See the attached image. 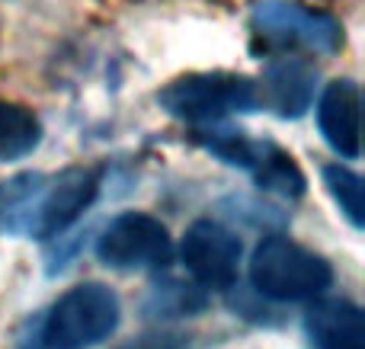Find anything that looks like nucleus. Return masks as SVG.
<instances>
[{"instance_id":"nucleus-10","label":"nucleus","mask_w":365,"mask_h":349,"mask_svg":"<svg viewBox=\"0 0 365 349\" xmlns=\"http://www.w3.org/2000/svg\"><path fill=\"white\" fill-rule=\"evenodd\" d=\"M314 349H365L362 308L349 298H317L304 314Z\"/></svg>"},{"instance_id":"nucleus-11","label":"nucleus","mask_w":365,"mask_h":349,"mask_svg":"<svg viewBox=\"0 0 365 349\" xmlns=\"http://www.w3.org/2000/svg\"><path fill=\"white\" fill-rule=\"evenodd\" d=\"M250 177L263 192H272L279 199H302L308 189V179H304L298 160L282 145L266 138H259V151L250 167Z\"/></svg>"},{"instance_id":"nucleus-13","label":"nucleus","mask_w":365,"mask_h":349,"mask_svg":"<svg viewBox=\"0 0 365 349\" xmlns=\"http://www.w3.org/2000/svg\"><path fill=\"white\" fill-rule=\"evenodd\" d=\"M42 141V119L23 103L0 100V160H23Z\"/></svg>"},{"instance_id":"nucleus-14","label":"nucleus","mask_w":365,"mask_h":349,"mask_svg":"<svg viewBox=\"0 0 365 349\" xmlns=\"http://www.w3.org/2000/svg\"><path fill=\"white\" fill-rule=\"evenodd\" d=\"M321 177H324V186H327L330 199L340 205L343 218H346L356 231H362L365 228V186H362V177L356 170H349L346 164H324Z\"/></svg>"},{"instance_id":"nucleus-6","label":"nucleus","mask_w":365,"mask_h":349,"mask_svg":"<svg viewBox=\"0 0 365 349\" xmlns=\"http://www.w3.org/2000/svg\"><path fill=\"white\" fill-rule=\"evenodd\" d=\"M240 237L215 218H199L180 241V263L202 292H227L240 273Z\"/></svg>"},{"instance_id":"nucleus-2","label":"nucleus","mask_w":365,"mask_h":349,"mask_svg":"<svg viewBox=\"0 0 365 349\" xmlns=\"http://www.w3.org/2000/svg\"><path fill=\"white\" fill-rule=\"evenodd\" d=\"M158 106L192 125H221L227 115L259 109L257 80L237 71H192L158 90Z\"/></svg>"},{"instance_id":"nucleus-8","label":"nucleus","mask_w":365,"mask_h":349,"mask_svg":"<svg viewBox=\"0 0 365 349\" xmlns=\"http://www.w3.org/2000/svg\"><path fill=\"white\" fill-rule=\"evenodd\" d=\"M314 87L317 68L308 58L279 55L276 61L266 64L263 80L257 83L259 106L269 109L279 119H302L314 103Z\"/></svg>"},{"instance_id":"nucleus-9","label":"nucleus","mask_w":365,"mask_h":349,"mask_svg":"<svg viewBox=\"0 0 365 349\" xmlns=\"http://www.w3.org/2000/svg\"><path fill=\"white\" fill-rule=\"evenodd\" d=\"M359 119H362V93L359 83L349 77H336L324 87L317 103V125L330 151L343 160L359 157Z\"/></svg>"},{"instance_id":"nucleus-5","label":"nucleus","mask_w":365,"mask_h":349,"mask_svg":"<svg viewBox=\"0 0 365 349\" xmlns=\"http://www.w3.org/2000/svg\"><path fill=\"white\" fill-rule=\"evenodd\" d=\"M96 260L119 273H160L173 260V237L148 212H122L96 237Z\"/></svg>"},{"instance_id":"nucleus-7","label":"nucleus","mask_w":365,"mask_h":349,"mask_svg":"<svg viewBox=\"0 0 365 349\" xmlns=\"http://www.w3.org/2000/svg\"><path fill=\"white\" fill-rule=\"evenodd\" d=\"M103 183L100 167H68V170L45 177V189L32 218L29 237L38 241H61L64 231L96 202Z\"/></svg>"},{"instance_id":"nucleus-12","label":"nucleus","mask_w":365,"mask_h":349,"mask_svg":"<svg viewBox=\"0 0 365 349\" xmlns=\"http://www.w3.org/2000/svg\"><path fill=\"white\" fill-rule=\"evenodd\" d=\"M42 189L45 173H16L6 183H0V231L29 237Z\"/></svg>"},{"instance_id":"nucleus-1","label":"nucleus","mask_w":365,"mask_h":349,"mask_svg":"<svg viewBox=\"0 0 365 349\" xmlns=\"http://www.w3.org/2000/svg\"><path fill=\"white\" fill-rule=\"evenodd\" d=\"M250 282L269 301H317L334 286V266L292 237L266 234L250 256Z\"/></svg>"},{"instance_id":"nucleus-3","label":"nucleus","mask_w":365,"mask_h":349,"mask_svg":"<svg viewBox=\"0 0 365 349\" xmlns=\"http://www.w3.org/2000/svg\"><path fill=\"white\" fill-rule=\"evenodd\" d=\"M122 321L119 295L103 282L68 288L38 324V349H93L115 333Z\"/></svg>"},{"instance_id":"nucleus-4","label":"nucleus","mask_w":365,"mask_h":349,"mask_svg":"<svg viewBox=\"0 0 365 349\" xmlns=\"http://www.w3.org/2000/svg\"><path fill=\"white\" fill-rule=\"evenodd\" d=\"M250 29L269 48H308L336 55L343 48V23L336 16L295 0H257L250 6Z\"/></svg>"},{"instance_id":"nucleus-15","label":"nucleus","mask_w":365,"mask_h":349,"mask_svg":"<svg viewBox=\"0 0 365 349\" xmlns=\"http://www.w3.org/2000/svg\"><path fill=\"white\" fill-rule=\"evenodd\" d=\"M202 305H205L202 288H195L192 282L167 279L151 292L148 311L151 314H192V311H199Z\"/></svg>"}]
</instances>
